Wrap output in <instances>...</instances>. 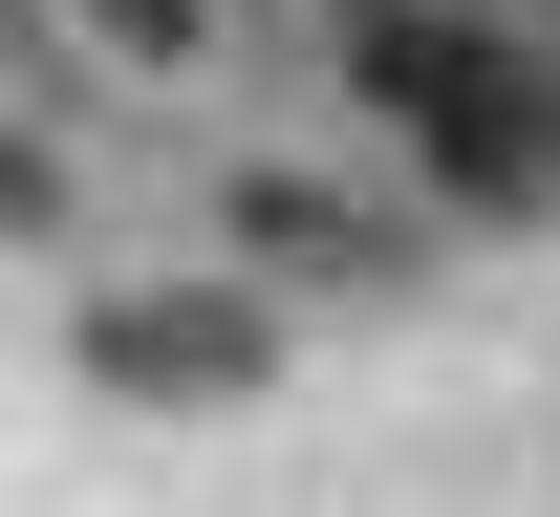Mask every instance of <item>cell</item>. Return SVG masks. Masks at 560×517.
<instances>
[{"label":"cell","mask_w":560,"mask_h":517,"mask_svg":"<svg viewBox=\"0 0 560 517\" xmlns=\"http://www.w3.org/2000/svg\"><path fill=\"white\" fill-rule=\"evenodd\" d=\"M237 237H280V259H366V216H346V195H237Z\"/></svg>","instance_id":"cell-3"},{"label":"cell","mask_w":560,"mask_h":517,"mask_svg":"<svg viewBox=\"0 0 560 517\" xmlns=\"http://www.w3.org/2000/svg\"><path fill=\"white\" fill-rule=\"evenodd\" d=\"M86 388H259V302H86Z\"/></svg>","instance_id":"cell-2"},{"label":"cell","mask_w":560,"mask_h":517,"mask_svg":"<svg viewBox=\"0 0 560 517\" xmlns=\"http://www.w3.org/2000/svg\"><path fill=\"white\" fill-rule=\"evenodd\" d=\"M366 108H388L410 173H431V195H475V216H539V195H560V66H539V44H495V22L366 0Z\"/></svg>","instance_id":"cell-1"},{"label":"cell","mask_w":560,"mask_h":517,"mask_svg":"<svg viewBox=\"0 0 560 517\" xmlns=\"http://www.w3.org/2000/svg\"><path fill=\"white\" fill-rule=\"evenodd\" d=\"M86 22H108L130 66H173V44H195V0H86Z\"/></svg>","instance_id":"cell-4"}]
</instances>
